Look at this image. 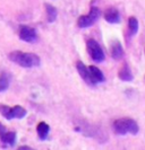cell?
<instances>
[{
	"label": "cell",
	"instance_id": "1",
	"mask_svg": "<svg viewBox=\"0 0 145 150\" xmlns=\"http://www.w3.org/2000/svg\"><path fill=\"white\" fill-rule=\"evenodd\" d=\"M8 58L22 68H35L41 64V59L35 53L13 51L8 54Z\"/></svg>",
	"mask_w": 145,
	"mask_h": 150
},
{
	"label": "cell",
	"instance_id": "2",
	"mask_svg": "<svg viewBox=\"0 0 145 150\" xmlns=\"http://www.w3.org/2000/svg\"><path fill=\"white\" fill-rule=\"evenodd\" d=\"M112 128L116 134L118 135H126L133 134L136 135L139 132V127L137 122L131 119V117H121L115 120Z\"/></svg>",
	"mask_w": 145,
	"mask_h": 150
},
{
	"label": "cell",
	"instance_id": "3",
	"mask_svg": "<svg viewBox=\"0 0 145 150\" xmlns=\"http://www.w3.org/2000/svg\"><path fill=\"white\" fill-rule=\"evenodd\" d=\"M0 113L1 115L7 119V120H13V119H24L27 114V111L24 108L23 106L15 105V106H8L0 104Z\"/></svg>",
	"mask_w": 145,
	"mask_h": 150
},
{
	"label": "cell",
	"instance_id": "4",
	"mask_svg": "<svg viewBox=\"0 0 145 150\" xmlns=\"http://www.w3.org/2000/svg\"><path fill=\"white\" fill-rule=\"evenodd\" d=\"M101 17V10L99 7L96 6H92L90 9V13L87 15L81 16L77 19V26L79 28H87L93 26L95 23L99 21V18Z\"/></svg>",
	"mask_w": 145,
	"mask_h": 150
},
{
	"label": "cell",
	"instance_id": "5",
	"mask_svg": "<svg viewBox=\"0 0 145 150\" xmlns=\"http://www.w3.org/2000/svg\"><path fill=\"white\" fill-rule=\"evenodd\" d=\"M86 50L92 58V60L95 62H103L106 59V55L101 45L94 38H89L86 41Z\"/></svg>",
	"mask_w": 145,
	"mask_h": 150
},
{
	"label": "cell",
	"instance_id": "6",
	"mask_svg": "<svg viewBox=\"0 0 145 150\" xmlns=\"http://www.w3.org/2000/svg\"><path fill=\"white\" fill-rule=\"evenodd\" d=\"M18 36H19V38H21L23 42H26V43H34V42H36V40H38L36 30H34L33 27H31V26H27V25H22V26H19Z\"/></svg>",
	"mask_w": 145,
	"mask_h": 150
},
{
	"label": "cell",
	"instance_id": "7",
	"mask_svg": "<svg viewBox=\"0 0 145 150\" xmlns=\"http://www.w3.org/2000/svg\"><path fill=\"white\" fill-rule=\"evenodd\" d=\"M0 140L10 147H14L16 143V132L9 131L1 122H0Z\"/></svg>",
	"mask_w": 145,
	"mask_h": 150
},
{
	"label": "cell",
	"instance_id": "8",
	"mask_svg": "<svg viewBox=\"0 0 145 150\" xmlns=\"http://www.w3.org/2000/svg\"><path fill=\"white\" fill-rule=\"evenodd\" d=\"M76 68H77L78 74H79V76H81V78L84 80L85 83H87V85L95 86L94 83H93V80H92V77H91V74H90V70H89V67H86L82 61L78 60L76 62Z\"/></svg>",
	"mask_w": 145,
	"mask_h": 150
},
{
	"label": "cell",
	"instance_id": "9",
	"mask_svg": "<svg viewBox=\"0 0 145 150\" xmlns=\"http://www.w3.org/2000/svg\"><path fill=\"white\" fill-rule=\"evenodd\" d=\"M110 53H111V57L112 59L115 60H120L124 57V49H122L121 43L118 41V40H115L111 42V45H110Z\"/></svg>",
	"mask_w": 145,
	"mask_h": 150
},
{
	"label": "cell",
	"instance_id": "10",
	"mask_svg": "<svg viewBox=\"0 0 145 150\" xmlns=\"http://www.w3.org/2000/svg\"><path fill=\"white\" fill-rule=\"evenodd\" d=\"M104 19L109 24H119L120 23V14L116 8L110 7L104 11Z\"/></svg>",
	"mask_w": 145,
	"mask_h": 150
},
{
	"label": "cell",
	"instance_id": "11",
	"mask_svg": "<svg viewBox=\"0 0 145 150\" xmlns=\"http://www.w3.org/2000/svg\"><path fill=\"white\" fill-rule=\"evenodd\" d=\"M89 70H90V74H91L92 80H93L94 85L103 83V81L106 80L103 72H102L98 67H95V66H90V67H89Z\"/></svg>",
	"mask_w": 145,
	"mask_h": 150
},
{
	"label": "cell",
	"instance_id": "12",
	"mask_svg": "<svg viewBox=\"0 0 145 150\" xmlns=\"http://www.w3.org/2000/svg\"><path fill=\"white\" fill-rule=\"evenodd\" d=\"M118 77L119 79L122 81H127L129 83L134 79V76L131 74V70H130L129 66L127 63H124L121 66V68L119 69V72H118Z\"/></svg>",
	"mask_w": 145,
	"mask_h": 150
},
{
	"label": "cell",
	"instance_id": "13",
	"mask_svg": "<svg viewBox=\"0 0 145 150\" xmlns=\"http://www.w3.org/2000/svg\"><path fill=\"white\" fill-rule=\"evenodd\" d=\"M36 132H38L39 138L41 140H46L48 138L49 132H50V125L46 122H40L36 125Z\"/></svg>",
	"mask_w": 145,
	"mask_h": 150
},
{
	"label": "cell",
	"instance_id": "14",
	"mask_svg": "<svg viewBox=\"0 0 145 150\" xmlns=\"http://www.w3.org/2000/svg\"><path fill=\"white\" fill-rule=\"evenodd\" d=\"M46 8V21L48 23H54L57 19V16H58V11H57V8L50 5V4H46L44 5Z\"/></svg>",
	"mask_w": 145,
	"mask_h": 150
},
{
	"label": "cell",
	"instance_id": "15",
	"mask_svg": "<svg viewBox=\"0 0 145 150\" xmlns=\"http://www.w3.org/2000/svg\"><path fill=\"white\" fill-rule=\"evenodd\" d=\"M128 30H129V35L133 36L138 32V21L136 17L131 16L128 18Z\"/></svg>",
	"mask_w": 145,
	"mask_h": 150
},
{
	"label": "cell",
	"instance_id": "16",
	"mask_svg": "<svg viewBox=\"0 0 145 150\" xmlns=\"http://www.w3.org/2000/svg\"><path fill=\"white\" fill-rule=\"evenodd\" d=\"M9 87V77L7 74H1L0 75V93L6 91Z\"/></svg>",
	"mask_w": 145,
	"mask_h": 150
},
{
	"label": "cell",
	"instance_id": "17",
	"mask_svg": "<svg viewBox=\"0 0 145 150\" xmlns=\"http://www.w3.org/2000/svg\"><path fill=\"white\" fill-rule=\"evenodd\" d=\"M17 150H35V149H33L32 147H29V146H21V147H18Z\"/></svg>",
	"mask_w": 145,
	"mask_h": 150
}]
</instances>
